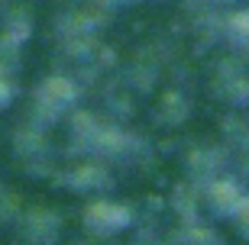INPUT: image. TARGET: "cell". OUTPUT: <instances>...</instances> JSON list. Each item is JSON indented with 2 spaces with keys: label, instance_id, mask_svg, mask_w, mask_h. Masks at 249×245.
Here are the masks:
<instances>
[{
  "label": "cell",
  "instance_id": "4",
  "mask_svg": "<svg viewBox=\"0 0 249 245\" xmlns=\"http://www.w3.org/2000/svg\"><path fill=\"white\" fill-rule=\"evenodd\" d=\"M233 219H236L240 232H246V236H249V197H243V203L236 207V213H233Z\"/></svg>",
  "mask_w": 249,
  "mask_h": 245
},
{
  "label": "cell",
  "instance_id": "2",
  "mask_svg": "<svg viewBox=\"0 0 249 245\" xmlns=\"http://www.w3.org/2000/svg\"><path fill=\"white\" fill-rule=\"evenodd\" d=\"M74 100V87L68 81H62V78H52V81L42 84V91H39V103L49 110V113H58V110H65L68 103Z\"/></svg>",
  "mask_w": 249,
  "mask_h": 245
},
{
  "label": "cell",
  "instance_id": "1",
  "mask_svg": "<svg viewBox=\"0 0 249 245\" xmlns=\"http://www.w3.org/2000/svg\"><path fill=\"white\" fill-rule=\"evenodd\" d=\"M84 226L97 232V236H113L120 229L129 226V210L126 207H113V203H94L84 213Z\"/></svg>",
  "mask_w": 249,
  "mask_h": 245
},
{
  "label": "cell",
  "instance_id": "3",
  "mask_svg": "<svg viewBox=\"0 0 249 245\" xmlns=\"http://www.w3.org/2000/svg\"><path fill=\"white\" fill-rule=\"evenodd\" d=\"M207 197H211V207L217 210V213H223V216H233V213H236V207L243 203V194H240V187H236L233 181L213 184Z\"/></svg>",
  "mask_w": 249,
  "mask_h": 245
},
{
  "label": "cell",
  "instance_id": "5",
  "mask_svg": "<svg viewBox=\"0 0 249 245\" xmlns=\"http://www.w3.org/2000/svg\"><path fill=\"white\" fill-rule=\"evenodd\" d=\"M233 39L236 42H249V13L233 19Z\"/></svg>",
  "mask_w": 249,
  "mask_h": 245
}]
</instances>
